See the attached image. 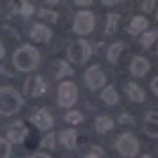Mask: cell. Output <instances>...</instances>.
Masks as SVG:
<instances>
[{"mask_svg": "<svg viewBox=\"0 0 158 158\" xmlns=\"http://www.w3.org/2000/svg\"><path fill=\"white\" fill-rule=\"evenodd\" d=\"M12 64H14V69H17V71L28 73V71H33V69L40 64V54L35 52L31 45H21V47H17V50H14Z\"/></svg>", "mask_w": 158, "mask_h": 158, "instance_id": "1", "label": "cell"}, {"mask_svg": "<svg viewBox=\"0 0 158 158\" xmlns=\"http://www.w3.org/2000/svg\"><path fill=\"white\" fill-rule=\"evenodd\" d=\"M24 106V99L12 87H0V113L2 116H14Z\"/></svg>", "mask_w": 158, "mask_h": 158, "instance_id": "2", "label": "cell"}, {"mask_svg": "<svg viewBox=\"0 0 158 158\" xmlns=\"http://www.w3.org/2000/svg\"><path fill=\"white\" fill-rule=\"evenodd\" d=\"M90 54H92V45L83 38L76 40V43L69 47V59H71L73 64H85V61L90 59Z\"/></svg>", "mask_w": 158, "mask_h": 158, "instance_id": "3", "label": "cell"}, {"mask_svg": "<svg viewBox=\"0 0 158 158\" xmlns=\"http://www.w3.org/2000/svg\"><path fill=\"white\" fill-rule=\"evenodd\" d=\"M76 99H78V87L73 85L71 80H66V83H61L59 90H57V104L59 106H73L76 104Z\"/></svg>", "mask_w": 158, "mask_h": 158, "instance_id": "4", "label": "cell"}, {"mask_svg": "<svg viewBox=\"0 0 158 158\" xmlns=\"http://www.w3.org/2000/svg\"><path fill=\"white\" fill-rule=\"evenodd\" d=\"M116 151H118L120 156H125V158L135 156V153L139 151V142H137V137H135V135H130V132L120 135L118 142H116Z\"/></svg>", "mask_w": 158, "mask_h": 158, "instance_id": "5", "label": "cell"}, {"mask_svg": "<svg viewBox=\"0 0 158 158\" xmlns=\"http://www.w3.org/2000/svg\"><path fill=\"white\" fill-rule=\"evenodd\" d=\"M94 28V14L87 12V10H80L76 17H73V31L78 33V35H85Z\"/></svg>", "mask_w": 158, "mask_h": 158, "instance_id": "6", "label": "cell"}, {"mask_svg": "<svg viewBox=\"0 0 158 158\" xmlns=\"http://www.w3.org/2000/svg\"><path fill=\"white\" fill-rule=\"evenodd\" d=\"M85 85L90 90H99V87L106 85V73L99 69V66H90L85 71Z\"/></svg>", "mask_w": 158, "mask_h": 158, "instance_id": "7", "label": "cell"}, {"mask_svg": "<svg viewBox=\"0 0 158 158\" xmlns=\"http://www.w3.org/2000/svg\"><path fill=\"white\" fill-rule=\"evenodd\" d=\"M31 123L38 127V130L45 132V130H50V127H52L54 120H52V113L47 111V109H38V111L31 113Z\"/></svg>", "mask_w": 158, "mask_h": 158, "instance_id": "8", "label": "cell"}, {"mask_svg": "<svg viewBox=\"0 0 158 158\" xmlns=\"http://www.w3.org/2000/svg\"><path fill=\"white\" fill-rule=\"evenodd\" d=\"M45 90H47L45 78L35 76V78H28V80H26V94H28V97H40Z\"/></svg>", "mask_w": 158, "mask_h": 158, "instance_id": "9", "label": "cell"}, {"mask_svg": "<svg viewBox=\"0 0 158 158\" xmlns=\"http://www.w3.org/2000/svg\"><path fill=\"white\" fill-rule=\"evenodd\" d=\"M31 40H35V43H50L52 40V28H47L45 24H35L31 28Z\"/></svg>", "mask_w": 158, "mask_h": 158, "instance_id": "10", "label": "cell"}, {"mask_svg": "<svg viewBox=\"0 0 158 158\" xmlns=\"http://www.w3.org/2000/svg\"><path fill=\"white\" fill-rule=\"evenodd\" d=\"M125 94H127V99H130L132 104H142V102L146 99V92L137 85V83H127L125 85Z\"/></svg>", "mask_w": 158, "mask_h": 158, "instance_id": "11", "label": "cell"}, {"mask_svg": "<svg viewBox=\"0 0 158 158\" xmlns=\"http://www.w3.org/2000/svg\"><path fill=\"white\" fill-rule=\"evenodd\" d=\"M26 137H28V130L24 125H12L10 130H7V142H17V144H24L26 142Z\"/></svg>", "mask_w": 158, "mask_h": 158, "instance_id": "12", "label": "cell"}, {"mask_svg": "<svg viewBox=\"0 0 158 158\" xmlns=\"http://www.w3.org/2000/svg\"><path fill=\"white\" fill-rule=\"evenodd\" d=\"M130 73L135 76V78L146 76V73H149V61H146L144 57H135V59L130 61Z\"/></svg>", "mask_w": 158, "mask_h": 158, "instance_id": "13", "label": "cell"}, {"mask_svg": "<svg viewBox=\"0 0 158 158\" xmlns=\"http://www.w3.org/2000/svg\"><path fill=\"white\" fill-rule=\"evenodd\" d=\"M146 26H149L146 17H132L130 24H127V33L130 35H139L142 31H146Z\"/></svg>", "mask_w": 158, "mask_h": 158, "instance_id": "14", "label": "cell"}, {"mask_svg": "<svg viewBox=\"0 0 158 158\" xmlns=\"http://www.w3.org/2000/svg\"><path fill=\"white\" fill-rule=\"evenodd\" d=\"M59 142H61V146H66V149H73V146L78 144V135H76V130H73V127L64 130L59 135Z\"/></svg>", "mask_w": 158, "mask_h": 158, "instance_id": "15", "label": "cell"}, {"mask_svg": "<svg viewBox=\"0 0 158 158\" xmlns=\"http://www.w3.org/2000/svg\"><path fill=\"white\" fill-rule=\"evenodd\" d=\"M102 102H104L106 106H116L118 104V92H116L113 85H106L104 90H102Z\"/></svg>", "mask_w": 158, "mask_h": 158, "instance_id": "16", "label": "cell"}, {"mask_svg": "<svg viewBox=\"0 0 158 158\" xmlns=\"http://www.w3.org/2000/svg\"><path fill=\"white\" fill-rule=\"evenodd\" d=\"M156 120H158V113H156V111H151L149 116H146V123H144V132L149 135V137H156V135H158Z\"/></svg>", "mask_w": 158, "mask_h": 158, "instance_id": "17", "label": "cell"}, {"mask_svg": "<svg viewBox=\"0 0 158 158\" xmlns=\"http://www.w3.org/2000/svg\"><path fill=\"white\" fill-rule=\"evenodd\" d=\"M123 50H125L123 43H113V45L109 47V52H106V59L111 61V64H116V61L120 59V52H123Z\"/></svg>", "mask_w": 158, "mask_h": 158, "instance_id": "18", "label": "cell"}, {"mask_svg": "<svg viewBox=\"0 0 158 158\" xmlns=\"http://www.w3.org/2000/svg\"><path fill=\"white\" fill-rule=\"evenodd\" d=\"M113 125H116V123H113L109 116H99L97 123H94V130H97V132H109Z\"/></svg>", "mask_w": 158, "mask_h": 158, "instance_id": "19", "label": "cell"}, {"mask_svg": "<svg viewBox=\"0 0 158 158\" xmlns=\"http://www.w3.org/2000/svg\"><path fill=\"white\" fill-rule=\"evenodd\" d=\"M54 66H57V69H54V76H57V78H66V76L73 73V66H69L66 61H57Z\"/></svg>", "mask_w": 158, "mask_h": 158, "instance_id": "20", "label": "cell"}, {"mask_svg": "<svg viewBox=\"0 0 158 158\" xmlns=\"http://www.w3.org/2000/svg\"><path fill=\"white\" fill-rule=\"evenodd\" d=\"M153 43H156V31H146V33H142V38H139V45L142 47H151Z\"/></svg>", "mask_w": 158, "mask_h": 158, "instance_id": "21", "label": "cell"}, {"mask_svg": "<svg viewBox=\"0 0 158 158\" xmlns=\"http://www.w3.org/2000/svg\"><path fill=\"white\" fill-rule=\"evenodd\" d=\"M17 12H19L21 17H28V14L35 12V5H33V2H17Z\"/></svg>", "mask_w": 158, "mask_h": 158, "instance_id": "22", "label": "cell"}, {"mask_svg": "<svg viewBox=\"0 0 158 158\" xmlns=\"http://www.w3.org/2000/svg\"><path fill=\"white\" fill-rule=\"evenodd\" d=\"M80 120H83V113H80V111H69V113H66V123H71V125H78Z\"/></svg>", "mask_w": 158, "mask_h": 158, "instance_id": "23", "label": "cell"}, {"mask_svg": "<svg viewBox=\"0 0 158 158\" xmlns=\"http://www.w3.org/2000/svg\"><path fill=\"white\" fill-rule=\"evenodd\" d=\"M10 153H12L10 142H7V139H0V158H10Z\"/></svg>", "mask_w": 158, "mask_h": 158, "instance_id": "24", "label": "cell"}, {"mask_svg": "<svg viewBox=\"0 0 158 158\" xmlns=\"http://www.w3.org/2000/svg\"><path fill=\"white\" fill-rule=\"evenodd\" d=\"M38 14H40V19H45V21H57L59 19V14L50 12V10H38Z\"/></svg>", "mask_w": 158, "mask_h": 158, "instance_id": "25", "label": "cell"}, {"mask_svg": "<svg viewBox=\"0 0 158 158\" xmlns=\"http://www.w3.org/2000/svg\"><path fill=\"white\" fill-rule=\"evenodd\" d=\"M116 26H118V14H109V19H106V31L113 33Z\"/></svg>", "mask_w": 158, "mask_h": 158, "instance_id": "26", "label": "cell"}, {"mask_svg": "<svg viewBox=\"0 0 158 158\" xmlns=\"http://www.w3.org/2000/svg\"><path fill=\"white\" fill-rule=\"evenodd\" d=\"M87 158H104V151H102V149H99V146H94L92 151L87 153Z\"/></svg>", "mask_w": 158, "mask_h": 158, "instance_id": "27", "label": "cell"}, {"mask_svg": "<svg viewBox=\"0 0 158 158\" xmlns=\"http://www.w3.org/2000/svg\"><path fill=\"white\" fill-rule=\"evenodd\" d=\"M43 144L45 146H54V135H47V137L43 139Z\"/></svg>", "mask_w": 158, "mask_h": 158, "instance_id": "28", "label": "cell"}, {"mask_svg": "<svg viewBox=\"0 0 158 158\" xmlns=\"http://www.w3.org/2000/svg\"><path fill=\"white\" fill-rule=\"evenodd\" d=\"M120 123H132V116H127V113H123V116H120Z\"/></svg>", "mask_w": 158, "mask_h": 158, "instance_id": "29", "label": "cell"}, {"mask_svg": "<svg viewBox=\"0 0 158 158\" xmlns=\"http://www.w3.org/2000/svg\"><path fill=\"white\" fill-rule=\"evenodd\" d=\"M28 158H50L47 153H43V151H38V153H33V156H28Z\"/></svg>", "mask_w": 158, "mask_h": 158, "instance_id": "30", "label": "cell"}, {"mask_svg": "<svg viewBox=\"0 0 158 158\" xmlns=\"http://www.w3.org/2000/svg\"><path fill=\"white\" fill-rule=\"evenodd\" d=\"M142 7H144V10H156V2H144Z\"/></svg>", "mask_w": 158, "mask_h": 158, "instance_id": "31", "label": "cell"}, {"mask_svg": "<svg viewBox=\"0 0 158 158\" xmlns=\"http://www.w3.org/2000/svg\"><path fill=\"white\" fill-rule=\"evenodd\" d=\"M151 92H158V78H153V83H151Z\"/></svg>", "mask_w": 158, "mask_h": 158, "instance_id": "32", "label": "cell"}, {"mask_svg": "<svg viewBox=\"0 0 158 158\" xmlns=\"http://www.w3.org/2000/svg\"><path fill=\"white\" fill-rule=\"evenodd\" d=\"M2 57H5V47H2V40H0V61H2Z\"/></svg>", "mask_w": 158, "mask_h": 158, "instance_id": "33", "label": "cell"}, {"mask_svg": "<svg viewBox=\"0 0 158 158\" xmlns=\"http://www.w3.org/2000/svg\"><path fill=\"white\" fill-rule=\"evenodd\" d=\"M142 158H153V156H142Z\"/></svg>", "mask_w": 158, "mask_h": 158, "instance_id": "34", "label": "cell"}]
</instances>
